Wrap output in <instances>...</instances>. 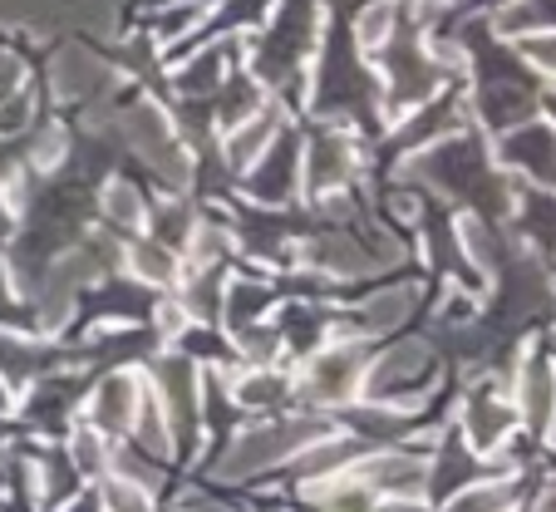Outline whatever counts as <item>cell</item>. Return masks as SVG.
Wrapping results in <instances>:
<instances>
[{"instance_id": "cell-1", "label": "cell", "mask_w": 556, "mask_h": 512, "mask_svg": "<svg viewBox=\"0 0 556 512\" xmlns=\"http://www.w3.org/2000/svg\"><path fill=\"white\" fill-rule=\"evenodd\" d=\"M320 434H330L326 419L315 414H286L271 419V424H256V429H242L227 449L212 463V478L237 483V478H256V473H271L281 463H291L305 444H315Z\"/></svg>"}, {"instance_id": "cell-2", "label": "cell", "mask_w": 556, "mask_h": 512, "mask_svg": "<svg viewBox=\"0 0 556 512\" xmlns=\"http://www.w3.org/2000/svg\"><path fill=\"white\" fill-rule=\"evenodd\" d=\"M365 370H369V350L355 346V340H336V346L315 350V355L305 360L295 399H301L305 409L350 404V399L365 389Z\"/></svg>"}, {"instance_id": "cell-3", "label": "cell", "mask_w": 556, "mask_h": 512, "mask_svg": "<svg viewBox=\"0 0 556 512\" xmlns=\"http://www.w3.org/2000/svg\"><path fill=\"white\" fill-rule=\"evenodd\" d=\"M433 375V350L429 340H400V346H389L384 355L369 360L365 370V389L359 395L369 399H389V404H404L414 414V404H419L424 385H429Z\"/></svg>"}, {"instance_id": "cell-4", "label": "cell", "mask_w": 556, "mask_h": 512, "mask_svg": "<svg viewBox=\"0 0 556 512\" xmlns=\"http://www.w3.org/2000/svg\"><path fill=\"white\" fill-rule=\"evenodd\" d=\"M148 385H153V395L163 399V409H168L173 444L198 439V429H202V370H198V360L182 355V350L157 355Z\"/></svg>"}, {"instance_id": "cell-5", "label": "cell", "mask_w": 556, "mask_h": 512, "mask_svg": "<svg viewBox=\"0 0 556 512\" xmlns=\"http://www.w3.org/2000/svg\"><path fill=\"white\" fill-rule=\"evenodd\" d=\"M355 473L375 488V498H400V502H419L429 498V459L414 449H379V453H359Z\"/></svg>"}, {"instance_id": "cell-6", "label": "cell", "mask_w": 556, "mask_h": 512, "mask_svg": "<svg viewBox=\"0 0 556 512\" xmlns=\"http://www.w3.org/2000/svg\"><path fill=\"white\" fill-rule=\"evenodd\" d=\"M513 404L532 434H556V360L527 355L513 379Z\"/></svg>"}, {"instance_id": "cell-7", "label": "cell", "mask_w": 556, "mask_h": 512, "mask_svg": "<svg viewBox=\"0 0 556 512\" xmlns=\"http://www.w3.org/2000/svg\"><path fill=\"white\" fill-rule=\"evenodd\" d=\"M517 404L503 395H493V389H478V395H468V404H463V439H468V449L483 459V453H497L507 439L517 434Z\"/></svg>"}, {"instance_id": "cell-8", "label": "cell", "mask_w": 556, "mask_h": 512, "mask_svg": "<svg viewBox=\"0 0 556 512\" xmlns=\"http://www.w3.org/2000/svg\"><path fill=\"white\" fill-rule=\"evenodd\" d=\"M138 395H143V379H138L134 370H114V375H104L94 385V395H89V424H94L99 434L124 439L128 424H134Z\"/></svg>"}, {"instance_id": "cell-9", "label": "cell", "mask_w": 556, "mask_h": 512, "mask_svg": "<svg viewBox=\"0 0 556 512\" xmlns=\"http://www.w3.org/2000/svg\"><path fill=\"white\" fill-rule=\"evenodd\" d=\"M301 498L320 512H375L379 498L355 469L345 473H326V478H305L301 483Z\"/></svg>"}, {"instance_id": "cell-10", "label": "cell", "mask_w": 556, "mask_h": 512, "mask_svg": "<svg viewBox=\"0 0 556 512\" xmlns=\"http://www.w3.org/2000/svg\"><path fill=\"white\" fill-rule=\"evenodd\" d=\"M305 266L320 272L326 282H355V276L379 272L375 257H365V247L350 237H315L305 241Z\"/></svg>"}, {"instance_id": "cell-11", "label": "cell", "mask_w": 556, "mask_h": 512, "mask_svg": "<svg viewBox=\"0 0 556 512\" xmlns=\"http://www.w3.org/2000/svg\"><path fill=\"white\" fill-rule=\"evenodd\" d=\"M414 305H419V286H379V291H369L365 301L355 305V330L365 335H389L400 330L404 321L414 315Z\"/></svg>"}, {"instance_id": "cell-12", "label": "cell", "mask_w": 556, "mask_h": 512, "mask_svg": "<svg viewBox=\"0 0 556 512\" xmlns=\"http://www.w3.org/2000/svg\"><path fill=\"white\" fill-rule=\"evenodd\" d=\"M128 439H134L138 453H148V459L168 463L173 459V424H168V409H163V399L153 395V385L143 379V395H138V409H134V424H128Z\"/></svg>"}, {"instance_id": "cell-13", "label": "cell", "mask_w": 556, "mask_h": 512, "mask_svg": "<svg viewBox=\"0 0 556 512\" xmlns=\"http://www.w3.org/2000/svg\"><path fill=\"white\" fill-rule=\"evenodd\" d=\"M227 399H231V409H276L291 399V379L276 365H247L227 385Z\"/></svg>"}, {"instance_id": "cell-14", "label": "cell", "mask_w": 556, "mask_h": 512, "mask_svg": "<svg viewBox=\"0 0 556 512\" xmlns=\"http://www.w3.org/2000/svg\"><path fill=\"white\" fill-rule=\"evenodd\" d=\"M74 483H79V469L70 463L64 449H45L40 459L30 463V488H35V502H40L45 512H54L60 502H70Z\"/></svg>"}, {"instance_id": "cell-15", "label": "cell", "mask_w": 556, "mask_h": 512, "mask_svg": "<svg viewBox=\"0 0 556 512\" xmlns=\"http://www.w3.org/2000/svg\"><path fill=\"white\" fill-rule=\"evenodd\" d=\"M359 453H365V444H359V439H345V434H320V439L305 444L291 463L301 469V478H326V473L355 469Z\"/></svg>"}, {"instance_id": "cell-16", "label": "cell", "mask_w": 556, "mask_h": 512, "mask_svg": "<svg viewBox=\"0 0 556 512\" xmlns=\"http://www.w3.org/2000/svg\"><path fill=\"white\" fill-rule=\"evenodd\" d=\"M276 305V291L262 282H231L227 296H222V325H227L231 335L247 330V325L266 321V311Z\"/></svg>"}, {"instance_id": "cell-17", "label": "cell", "mask_w": 556, "mask_h": 512, "mask_svg": "<svg viewBox=\"0 0 556 512\" xmlns=\"http://www.w3.org/2000/svg\"><path fill=\"white\" fill-rule=\"evenodd\" d=\"M517 508V483L513 478H488V483H463L443 498V512H513Z\"/></svg>"}, {"instance_id": "cell-18", "label": "cell", "mask_w": 556, "mask_h": 512, "mask_svg": "<svg viewBox=\"0 0 556 512\" xmlns=\"http://www.w3.org/2000/svg\"><path fill=\"white\" fill-rule=\"evenodd\" d=\"M45 365H50V355L35 346L30 335L0 330V379H5V385H30V379H40ZM45 375H50V370H45Z\"/></svg>"}, {"instance_id": "cell-19", "label": "cell", "mask_w": 556, "mask_h": 512, "mask_svg": "<svg viewBox=\"0 0 556 512\" xmlns=\"http://www.w3.org/2000/svg\"><path fill=\"white\" fill-rule=\"evenodd\" d=\"M25 424L30 429H45V434H60V429H70L74 419H70V389L64 385H54V379H35V389H30V399H25Z\"/></svg>"}, {"instance_id": "cell-20", "label": "cell", "mask_w": 556, "mask_h": 512, "mask_svg": "<svg viewBox=\"0 0 556 512\" xmlns=\"http://www.w3.org/2000/svg\"><path fill=\"white\" fill-rule=\"evenodd\" d=\"M222 296H227V282H222L217 266H198V276L188 282V291H182L178 301H182V311L192 315V325H217Z\"/></svg>"}, {"instance_id": "cell-21", "label": "cell", "mask_w": 556, "mask_h": 512, "mask_svg": "<svg viewBox=\"0 0 556 512\" xmlns=\"http://www.w3.org/2000/svg\"><path fill=\"white\" fill-rule=\"evenodd\" d=\"M128 272H134V282L143 286H173L178 282V257H173V247H163V241H138L134 251H128Z\"/></svg>"}, {"instance_id": "cell-22", "label": "cell", "mask_w": 556, "mask_h": 512, "mask_svg": "<svg viewBox=\"0 0 556 512\" xmlns=\"http://www.w3.org/2000/svg\"><path fill=\"white\" fill-rule=\"evenodd\" d=\"M99 508L104 512H153V488L124 478V473H104V478H99Z\"/></svg>"}, {"instance_id": "cell-23", "label": "cell", "mask_w": 556, "mask_h": 512, "mask_svg": "<svg viewBox=\"0 0 556 512\" xmlns=\"http://www.w3.org/2000/svg\"><path fill=\"white\" fill-rule=\"evenodd\" d=\"M70 463L79 473H89V478H104L109 473V449H104V434L94 429V424H70Z\"/></svg>"}, {"instance_id": "cell-24", "label": "cell", "mask_w": 556, "mask_h": 512, "mask_svg": "<svg viewBox=\"0 0 556 512\" xmlns=\"http://www.w3.org/2000/svg\"><path fill=\"white\" fill-rule=\"evenodd\" d=\"M104 212H109V222H114V227H124V232L143 227V198H138L134 188H124V183H109Z\"/></svg>"}, {"instance_id": "cell-25", "label": "cell", "mask_w": 556, "mask_h": 512, "mask_svg": "<svg viewBox=\"0 0 556 512\" xmlns=\"http://www.w3.org/2000/svg\"><path fill=\"white\" fill-rule=\"evenodd\" d=\"M188 247H192V266H217L231 241H227V232H217V227H192Z\"/></svg>"}, {"instance_id": "cell-26", "label": "cell", "mask_w": 556, "mask_h": 512, "mask_svg": "<svg viewBox=\"0 0 556 512\" xmlns=\"http://www.w3.org/2000/svg\"><path fill=\"white\" fill-rule=\"evenodd\" d=\"M291 183H295V163L291 158H281V163H266V178H256L252 188H256V198L262 202H281L286 192H291Z\"/></svg>"}, {"instance_id": "cell-27", "label": "cell", "mask_w": 556, "mask_h": 512, "mask_svg": "<svg viewBox=\"0 0 556 512\" xmlns=\"http://www.w3.org/2000/svg\"><path fill=\"white\" fill-rule=\"evenodd\" d=\"M513 153H522V163L536 167V178L542 183H556V143L552 138H542V148H532V138H517Z\"/></svg>"}, {"instance_id": "cell-28", "label": "cell", "mask_w": 556, "mask_h": 512, "mask_svg": "<svg viewBox=\"0 0 556 512\" xmlns=\"http://www.w3.org/2000/svg\"><path fill=\"white\" fill-rule=\"evenodd\" d=\"M262 148H266V124L237 128V138H231V163H237V167H252Z\"/></svg>"}, {"instance_id": "cell-29", "label": "cell", "mask_w": 556, "mask_h": 512, "mask_svg": "<svg viewBox=\"0 0 556 512\" xmlns=\"http://www.w3.org/2000/svg\"><path fill=\"white\" fill-rule=\"evenodd\" d=\"M153 321H157V335H182L192 325V315L182 311V301H163L153 311Z\"/></svg>"}, {"instance_id": "cell-30", "label": "cell", "mask_w": 556, "mask_h": 512, "mask_svg": "<svg viewBox=\"0 0 556 512\" xmlns=\"http://www.w3.org/2000/svg\"><path fill=\"white\" fill-rule=\"evenodd\" d=\"M178 512H242V508H231V502H217V498H207V492H188V498L178 502Z\"/></svg>"}, {"instance_id": "cell-31", "label": "cell", "mask_w": 556, "mask_h": 512, "mask_svg": "<svg viewBox=\"0 0 556 512\" xmlns=\"http://www.w3.org/2000/svg\"><path fill=\"white\" fill-rule=\"evenodd\" d=\"M527 54H532L542 70L556 74V35H542V40H532V45H527Z\"/></svg>"}, {"instance_id": "cell-32", "label": "cell", "mask_w": 556, "mask_h": 512, "mask_svg": "<svg viewBox=\"0 0 556 512\" xmlns=\"http://www.w3.org/2000/svg\"><path fill=\"white\" fill-rule=\"evenodd\" d=\"M384 30H389V11H369V21L359 25V40L379 45V40H384Z\"/></svg>"}, {"instance_id": "cell-33", "label": "cell", "mask_w": 556, "mask_h": 512, "mask_svg": "<svg viewBox=\"0 0 556 512\" xmlns=\"http://www.w3.org/2000/svg\"><path fill=\"white\" fill-rule=\"evenodd\" d=\"M64 512H104V508H99V492H89V498H70Z\"/></svg>"}, {"instance_id": "cell-34", "label": "cell", "mask_w": 556, "mask_h": 512, "mask_svg": "<svg viewBox=\"0 0 556 512\" xmlns=\"http://www.w3.org/2000/svg\"><path fill=\"white\" fill-rule=\"evenodd\" d=\"M532 512H556V483H546V488H542V492H536Z\"/></svg>"}, {"instance_id": "cell-35", "label": "cell", "mask_w": 556, "mask_h": 512, "mask_svg": "<svg viewBox=\"0 0 556 512\" xmlns=\"http://www.w3.org/2000/svg\"><path fill=\"white\" fill-rule=\"evenodd\" d=\"M11 315V276H5V262H0V321Z\"/></svg>"}, {"instance_id": "cell-36", "label": "cell", "mask_w": 556, "mask_h": 512, "mask_svg": "<svg viewBox=\"0 0 556 512\" xmlns=\"http://www.w3.org/2000/svg\"><path fill=\"white\" fill-rule=\"evenodd\" d=\"M15 409V385H5V379H0V414H11Z\"/></svg>"}, {"instance_id": "cell-37", "label": "cell", "mask_w": 556, "mask_h": 512, "mask_svg": "<svg viewBox=\"0 0 556 512\" xmlns=\"http://www.w3.org/2000/svg\"><path fill=\"white\" fill-rule=\"evenodd\" d=\"M5 473H11V453L0 449V488H5Z\"/></svg>"}, {"instance_id": "cell-38", "label": "cell", "mask_w": 556, "mask_h": 512, "mask_svg": "<svg viewBox=\"0 0 556 512\" xmlns=\"http://www.w3.org/2000/svg\"><path fill=\"white\" fill-rule=\"evenodd\" d=\"M552 109H556V104H552Z\"/></svg>"}]
</instances>
